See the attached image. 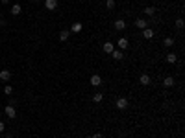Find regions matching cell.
Returning <instances> with one entry per match:
<instances>
[{"label":"cell","mask_w":185,"mask_h":138,"mask_svg":"<svg viewBox=\"0 0 185 138\" xmlns=\"http://www.w3.org/2000/svg\"><path fill=\"white\" fill-rule=\"evenodd\" d=\"M4 92H6L7 96H11V94H13V86H11V85H6V86H4Z\"/></svg>","instance_id":"obj_21"},{"label":"cell","mask_w":185,"mask_h":138,"mask_svg":"<svg viewBox=\"0 0 185 138\" xmlns=\"http://www.w3.org/2000/svg\"><path fill=\"white\" fill-rule=\"evenodd\" d=\"M21 11H22V7L19 6V4H13V6H11V15H13V17L21 15Z\"/></svg>","instance_id":"obj_15"},{"label":"cell","mask_w":185,"mask_h":138,"mask_svg":"<svg viewBox=\"0 0 185 138\" xmlns=\"http://www.w3.org/2000/svg\"><path fill=\"white\" fill-rule=\"evenodd\" d=\"M141 31H143L144 39H152L154 37V30H152V28H144V30H141Z\"/></svg>","instance_id":"obj_13"},{"label":"cell","mask_w":185,"mask_h":138,"mask_svg":"<svg viewBox=\"0 0 185 138\" xmlns=\"http://www.w3.org/2000/svg\"><path fill=\"white\" fill-rule=\"evenodd\" d=\"M128 105H130V101H128V98H117V101H115V107L119 109V110H124V109H128Z\"/></svg>","instance_id":"obj_1"},{"label":"cell","mask_w":185,"mask_h":138,"mask_svg":"<svg viewBox=\"0 0 185 138\" xmlns=\"http://www.w3.org/2000/svg\"><path fill=\"white\" fill-rule=\"evenodd\" d=\"M163 44L167 46V48H170V46H174V39H172V37H165L163 39Z\"/></svg>","instance_id":"obj_18"},{"label":"cell","mask_w":185,"mask_h":138,"mask_svg":"<svg viewBox=\"0 0 185 138\" xmlns=\"http://www.w3.org/2000/svg\"><path fill=\"white\" fill-rule=\"evenodd\" d=\"M81 28H83V24H81V22H74V24L70 26V31H72V33H80Z\"/></svg>","instance_id":"obj_14"},{"label":"cell","mask_w":185,"mask_h":138,"mask_svg":"<svg viewBox=\"0 0 185 138\" xmlns=\"http://www.w3.org/2000/svg\"><path fill=\"white\" fill-rule=\"evenodd\" d=\"M156 7H152V6H148V7H144V15H148V17H152V15H156Z\"/></svg>","instance_id":"obj_19"},{"label":"cell","mask_w":185,"mask_h":138,"mask_svg":"<svg viewBox=\"0 0 185 138\" xmlns=\"http://www.w3.org/2000/svg\"><path fill=\"white\" fill-rule=\"evenodd\" d=\"M135 28H139V30L148 28V20H144V18H137V20H135Z\"/></svg>","instance_id":"obj_6"},{"label":"cell","mask_w":185,"mask_h":138,"mask_svg":"<svg viewBox=\"0 0 185 138\" xmlns=\"http://www.w3.org/2000/svg\"><path fill=\"white\" fill-rule=\"evenodd\" d=\"M111 55H113V59H115V61H122V59H124V53H122V50H113V52H111Z\"/></svg>","instance_id":"obj_10"},{"label":"cell","mask_w":185,"mask_h":138,"mask_svg":"<svg viewBox=\"0 0 185 138\" xmlns=\"http://www.w3.org/2000/svg\"><path fill=\"white\" fill-rule=\"evenodd\" d=\"M150 76H148V74H141V77H139V83H141V85H144V86H146V85H150Z\"/></svg>","instance_id":"obj_8"},{"label":"cell","mask_w":185,"mask_h":138,"mask_svg":"<svg viewBox=\"0 0 185 138\" xmlns=\"http://www.w3.org/2000/svg\"><path fill=\"white\" fill-rule=\"evenodd\" d=\"M45 7L48 11H54L57 7V0H45Z\"/></svg>","instance_id":"obj_3"},{"label":"cell","mask_w":185,"mask_h":138,"mask_svg":"<svg viewBox=\"0 0 185 138\" xmlns=\"http://www.w3.org/2000/svg\"><path fill=\"white\" fill-rule=\"evenodd\" d=\"M0 2H2V4H9V0H0Z\"/></svg>","instance_id":"obj_27"},{"label":"cell","mask_w":185,"mask_h":138,"mask_svg":"<svg viewBox=\"0 0 185 138\" xmlns=\"http://www.w3.org/2000/svg\"><path fill=\"white\" fill-rule=\"evenodd\" d=\"M31 2H35V4H37V2H41V0H31Z\"/></svg>","instance_id":"obj_28"},{"label":"cell","mask_w":185,"mask_h":138,"mask_svg":"<svg viewBox=\"0 0 185 138\" xmlns=\"http://www.w3.org/2000/svg\"><path fill=\"white\" fill-rule=\"evenodd\" d=\"M176 28H178V30L183 28V18H178V20H176Z\"/></svg>","instance_id":"obj_23"},{"label":"cell","mask_w":185,"mask_h":138,"mask_svg":"<svg viewBox=\"0 0 185 138\" xmlns=\"http://www.w3.org/2000/svg\"><path fill=\"white\" fill-rule=\"evenodd\" d=\"M0 26H6V18L4 17H0Z\"/></svg>","instance_id":"obj_25"},{"label":"cell","mask_w":185,"mask_h":138,"mask_svg":"<svg viewBox=\"0 0 185 138\" xmlns=\"http://www.w3.org/2000/svg\"><path fill=\"white\" fill-rule=\"evenodd\" d=\"M87 138H91V136H87Z\"/></svg>","instance_id":"obj_30"},{"label":"cell","mask_w":185,"mask_h":138,"mask_svg":"<svg viewBox=\"0 0 185 138\" xmlns=\"http://www.w3.org/2000/svg\"><path fill=\"white\" fill-rule=\"evenodd\" d=\"M91 85H93V86H100V85H102V77L98 76V74L91 76Z\"/></svg>","instance_id":"obj_9"},{"label":"cell","mask_w":185,"mask_h":138,"mask_svg":"<svg viewBox=\"0 0 185 138\" xmlns=\"http://www.w3.org/2000/svg\"><path fill=\"white\" fill-rule=\"evenodd\" d=\"M91 138H102V133H94V135Z\"/></svg>","instance_id":"obj_24"},{"label":"cell","mask_w":185,"mask_h":138,"mask_svg":"<svg viewBox=\"0 0 185 138\" xmlns=\"http://www.w3.org/2000/svg\"><path fill=\"white\" fill-rule=\"evenodd\" d=\"M163 86H167V88L174 86V77H172V76H167V77L163 79Z\"/></svg>","instance_id":"obj_11"},{"label":"cell","mask_w":185,"mask_h":138,"mask_svg":"<svg viewBox=\"0 0 185 138\" xmlns=\"http://www.w3.org/2000/svg\"><path fill=\"white\" fill-rule=\"evenodd\" d=\"M102 100H104V96H102L100 92H98V94H94V96H93V101H94V103H100Z\"/></svg>","instance_id":"obj_20"},{"label":"cell","mask_w":185,"mask_h":138,"mask_svg":"<svg viewBox=\"0 0 185 138\" xmlns=\"http://www.w3.org/2000/svg\"><path fill=\"white\" fill-rule=\"evenodd\" d=\"M4 129H6V125H4V121H0V133H2Z\"/></svg>","instance_id":"obj_26"},{"label":"cell","mask_w":185,"mask_h":138,"mask_svg":"<svg viewBox=\"0 0 185 138\" xmlns=\"http://www.w3.org/2000/svg\"><path fill=\"white\" fill-rule=\"evenodd\" d=\"M0 79L2 81H9L11 79V70H0Z\"/></svg>","instance_id":"obj_5"},{"label":"cell","mask_w":185,"mask_h":138,"mask_svg":"<svg viewBox=\"0 0 185 138\" xmlns=\"http://www.w3.org/2000/svg\"><path fill=\"white\" fill-rule=\"evenodd\" d=\"M4 112H6V116L9 118V120H13V118L17 116V110H15V107H13V105H7V107L4 109Z\"/></svg>","instance_id":"obj_2"},{"label":"cell","mask_w":185,"mask_h":138,"mask_svg":"<svg viewBox=\"0 0 185 138\" xmlns=\"http://www.w3.org/2000/svg\"><path fill=\"white\" fill-rule=\"evenodd\" d=\"M0 33H2V31H0Z\"/></svg>","instance_id":"obj_31"},{"label":"cell","mask_w":185,"mask_h":138,"mask_svg":"<svg viewBox=\"0 0 185 138\" xmlns=\"http://www.w3.org/2000/svg\"><path fill=\"white\" fill-rule=\"evenodd\" d=\"M117 44H119V48H120V50H126V48L130 46V41H128L126 37H120L119 41H117Z\"/></svg>","instance_id":"obj_4"},{"label":"cell","mask_w":185,"mask_h":138,"mask_svg":"<svg viewBox=\"0 0 185 138\" xmlns=\"http://www.w3.org/2000/svg\"><path fill=\"white\" fill-rule=\"evenodd\" d=\"M6 138H11V136H6Z\"/></svg>","instance_id":"obj_29"},{"label":"cell","mask_w":185,"mask_h":138,"mask_svg":"<svg viewBox=\"0 0 185 138\" xmlns=\"http://www.w3.org/2000/svg\"><path fill=\"white\" fill-rule=\"evenodd\" d=\"M106 7H108V9H113V7H115V0H108V2H106Z\"/></svg>","instance_id":"obj_22"},{"label":"cell","mask_w":185,"mask_h":138,"mask_svg":"<svg viewBox=\"0 0 185 138\" xmlns=\"http://www.w3.org/2000/svg\"><path fill=\"white\" fill-rule=\"evenodd\" d=\"M115 30H117V31L126 30V22L122 20V18H117V20H115Z\"/></svg>","instance_id":"obj_7"},{"label":"cell","mask_w":185,"mask_h":138,"mask_svg":"<svg viewBox=\"0 0 185 138\" xmlns=\"http://www.w3.org/2000/svg\"><path fill=\"white\" fill-rule=\"evenodd\" d=\"M69 37H70V31H69V30H63V31H59V41H67Z\"/></svg>","instance_id":"obj_17"},{"label":"cell","mask_w":185,"mask_h":138,"mask_svg":"<svg viewBox=\"0 0 185 138\" xmlns=\"http://www.w3.org/2000/svg\"><path fill=\"white\" fill-rule=\"evenodd\" d=\"M178 61V55H176L174 52H170V53H167V63H170V65H174V63Z\"/></svg>","instance_id":"obj_16"},{"label":"cell","mask_w":185,"mask_h":138,"mask_svg":"<svg viewBox=\"0 0 185 138\" xmlns=\"http://www.w3.org/2000/svg\"><path fill=\"white\" fill-rule=\"evenodd\" d=\"M102 50H104L106 53H111L113 50H115V44H113V42H104V46H102Z\"/></svg>","instance_id":"obj_12"}]
</instances>
